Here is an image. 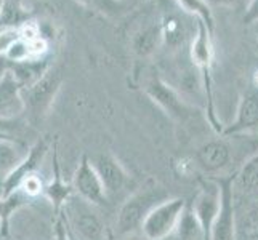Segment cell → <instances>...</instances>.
I'll list each match as a JSON object with an SVG mask.
<instances>
[{
	"label": "cell",
	"instance_id": "obj_34",
	"mask_svg": "<svg viewBox=\"0 0 258 240\" xmlns=\"http://www.w3.org/2000/svg\"><path fill=\"white\" fill-rule=\"evenodd\" d=\"M5 138H12V136L8 135L7 131H2V130H0V139H5Z\"/></svg>",
	"mask_w": 258,
	"mask_h": 240
},
{
	"label": "cell",
	"instance_id": "obj_18",
	"mask_svg": "<svg viewBox=\"0 0 258 240\" xmlns=\"http://www.w3.org/2000/svg\"><path fill=\"white\" fill-rule=\"evenodd\" d=\"M165 240H206L202 226L196 218L191 205H186L176 229Z\"/></svg>",
	"mask_w": 258,
	"mask_h": 240
},
{
	"label": "cell",
	"instance_id": "obj_7",
	"mask_svg": "<svg viewBox=\"0 0 258 240\" xmlns=\"http://www.w3.org/2000/svg\"><path fill=\"white\" fill-rule=\"evenodd\" d=\"M71 184H73L74 194H77L84 200L90 202L92 205L103 207L106 202H109L108 194H106L104 186L101 183V178L95 170L92 160L87 155H84L81 162H79Z\"/></svg>",
	"mask_w": 258,
	"mask_h": 240
},
{
	"label": "cell",
	"instance_id": "obj_9",
	"mask_svg": "<svg viewBox=\"0 0 258 240\" xmlns=\"http://www.w3.org/2000/svg\"><path fill=\"white\" fill-rule=\"evenodd\" d=\"M234 176H226V178L217 180L221 188V208H220L215 224H213L210 240H237Z\"/></svg>",
	"mask_w": 258,
	"mask_h": 240
},
{
	"label": "cell",
	"instance_id": "obj_11",
	"mask_svg": "<svg viewBox=\"0 0 258 240\" xmlns=\"http://www.w3.org/2000/svg\"><path fill=\"white\" fill-rule=\"evenodd\" d=\"M92 164L101 178V183L104 186L106 194H108V199L120 194L130 183L128 172L114 155L98 154L93 157Z\"/></svg>",
	"mask_w": 258,
	"mask_h": 240
},
{
	"label": "cell",
	"instance_id": "obj_35",
	"mask_svg": "<svg viewBox=\"0 0 258 240\" xmlns=\"http://www.w3.org/2000/svg\"><path fill=\"white\" fill-rule=\"evenodd\" d=\"M5 234H7V230H5L4 224H2V223H0V237H2V235H5Z\"/></svg>",
	"mask_w": 258,
	"mask_h": 240
},
{
	"label": "cell",
	"instance_id": "obj_38",
	"mask_svg": "<svg viewBox=\"0 0 258 240\" xmlns=\"http://www.w3.org/2000/svg\"><path fill=\"white\" fill-rule=\"evenodd\" d=\"M255 34H256V40H258V23L255 24Z\"/></svg>",
	"mask_w": 258,
	"mask_h": 240
},
{
	"label": "cell",
	"instance_id": "obj_26",
	"mask_svg": "<svg viewBox=\"0 0 258 240\" xmlns=\"http://www.w3.org/2000/svg\"><path fill=\"white\" fill-rule=\"evenodd\" d=\"M5 58L10 63H23V61H29V42L26 40H16L12 48L7 51Z\"/></svg>",
	"mask_w": 258,
	"mask_h": 240
},
{
	"label": "cell",
	"instance_id": "obj_29",
	"mask_svg": "<svg viewBox=\"0 0 258 240\" xmlns=\"http://www.w3.org/2000/svg\"><path fill=\"white\" fill-rule=\"evenodd\" d=\"M53 238L55 240H73V237H71L69 230L64 224L63 218H61L58 215L56 221H55V227H53Z\"/></svg>",
	"mask_w": 258,
	"mask_h": 240
},
{
	"label": "cell",
	"instance_id": "obj_13",
	"mask_svg": "<svg viewBox=\"0 0 258 240\" xmlns=\"http://www.w3.org/2000/svg\"><path fill=\"white\" fill-rule=\"evenodd\" d=\"M26 112V104L23 100V87L8 70L0 80V119L15 122Z\"/></svg>",
	"mask_w": 258,
	"mask_h": 240
},
{
	"label": "cell",
	"instance_id": "obj_4",
	"mask_svg": "<svg viewBox=\"0 0 258 240\" xmlns=\"http://www.w3.org/2000/svg\"><path fill=\"white\" fill-rule=\"evenodd\" d=\"M186 205H188V202L183 197H170L159 203L146 216L143 226H141V232H143L145 238L165 240L167 237H170L180 223Z\"/></svg>",
	"mask_w": 258,
	"mask_h": 240
},
{
	"label": "cell",
	"instance_id": "obj_37",
	"mask_svg": "<svg viewBox=\"0 0 258 240\" xmlns=\"http://www.w3.org/2000/svg\"><path fill=\"white\" fill-rule=\"evenodd\" d=\"M4 2H5V0H0V13H2V8H4Z\"/></svg>",
	"mask_w": 258,
	"mask_h": 240
},
{
	"label": "cell",
	"instance_id": "obj_10",
	"mask_svg": "<svg viewBox=\"0 0 258 240\" xmlns=\"http://www.w3.org/2000/svg\"><path fill=\"white\" fill-rule=\"evenodd\" d=\"M253 131H258V85L252 82L241 95L233 123H229L221 135L231 136Z\"/></svg>",
	"mask_w": 258,
	"mask_h": 240
},
{
	"label": "cell",
	"instance_id": "obj_33",
	"mask_svg": "<svg viewBox=\"0 0 258 240\" xmlns=\"http://www.w3.org/2000/svg\"><path fill=\"white\" fill-rule=\"evenodd\" d=\"M15 125H16V120L15 122H8V120L0 119V130H2V131H8L10 128H13Z\"/></svg>",
	"mask_w": 258,
	"mask_h": 240
},
{
	"label": "cell",
	"instance_id": "obj_2",
	"mask_svg": "<svg viewBox=\"0 0 258 240\" xmlns=\"http://www.w3.org/2000/svg\"><path fill=\"white\" fill-rule=\"evenodd\" d=\"M58 215L74 240H111L104 219L98 213L96 205L73 194L63 203Z\"/></svg>",
	"mask_w": 258,
	"mask_h": 240
},
{
	"label": "cell",
	"instance_id": "obj_14",
	"mask_svg": "<svg viewBox=\"0 0 258 240\" xmlns=\"http://www.w3.org/2000/svg\"><path fill=\"white\" fill-rule=\"evenodd\" d=\"M47 150H48V143L45 139H39L32 147H29V154L26 155L21 165L4 181V197L16 192L26 176L37 172V168L40 167V164L47 155Z\"/></svg>",
	"mask_w": 258,
	"mask_h": 240
},
{
	"label": "cell",
	"instance_id": "obj_5",
	"mask_svg": "<svg viewBox=\"0 0 258 240\" xmlns=\"http://www.w3.org/2000/svg\"><path fill=\"white\" fill-rule=\"evenodd\" d=\"M143 88L146 95L159 106V108L178 122H188L192 117V112H196L180 96V93L159 75H151L146 80Z\"/></svg>",
	"mask_w": 258,
	"mask_h": 240
},
{
	"label": "cell",
	"instance_id": "obj_31",
	"mask_svg": "<svg viewBox=\"0 0 258 240\" xmlns=\"http://www.w3.org/2000/svg\"><path fill=\"white\" fill-rule=\"evenodd\" d=\"M244 23H245L247 26L256 24V23H258V0H252V2L248 4V7L245 8Z\"/></svg>",
	"mask_w": 258,
	"mask_h": 240
},
{
	"label": "cell",
	"instance_id": "obj_8",
	"mask_svg": "<svg viewBox=\"0 0 258 240\" xmlns=\"http://www.w3.org/2000/svg\"><path fill=\"white\" fill-rule=\"evenodd\" d=\"M61 74L58 70L50 69L37 84L29 88H23V100L26 104V112H31L34 117H40L45 114L55 100L61 87Z\"/></svg>",
	"mask_w": 258,
	"mask_h": 240
},
{
	"label": "cell",
	"instance_id": "obj_21",
	"mask_svg": "<svg viewBox=\"0 0 258 240\" xmlns=\"http://www.w3.org/2000/svg\"><path fill=\"white\" fill-rule=\"evenodd\" d=\"M162 42L161 34V24L159 26H148V28L141 29L135 37H133V50L138 56H149L154 53L159 43Z\"/></svg>",
	"mask_w": 258,
	"mask_h": 240
},
{
	"label": "cell",
	"instance_id": "obj_20",
	"mask_svg": "<svg viewBox=\"0 0 258 240\" xmlns=\"http://www.w3.org/2000/svg\"><path fill=\"white\" fill-rule=\"evenodd\" d=\"M234 188L244 194H253L258 191V152L247 158L234 176Z\"/></svg>",
	"mask_w": 258,
	"mask_h": 240
},
{
	"label": "cell",
	"instance_id": "obj_17",
	"mask_svg": "<svg viewBox=\"0 0 258 240\" xmlns=\"http://www.w3.org/2000/svg\"><path fill=\"white\" fill-rule=\"evenodd\" d=\"M237 240H258V200L236 210Z\"/></svg>",
	"mask_w": 258,
	"mask_h": 240
},
{
	"label": "cell",
	"instance_id": "obj_15",
	"mask_svg": "<svg viewBox=\"0 0 258 240\" xmlns=\"http://www.w3.org/2000/svg\"><path fill=\"white\" fill-rule=\"evenodd\" d=\"M29 154V147L15 138L0 139V181H5Z\"/></svg>",
	"mask_w": 258,
	"mask_h": 240
},
{
	"label": "cell",
	"instance_id": "obj_39",
	"mask_svg": "<svg viewBox=\"0 0 258 240\" xmlns=\"http://www.w3.org/2000/svg\"><path fill=\"white\" fill-rule=\"evenodd\" d=\"M73 240H74V238H73Z\"/></svg>",
	"mask_w": 258,
	"mask_h": 240
},
{
	"label": "cell",
	"instance_id": "obj_23",
	"mask_svg": "<svg viewBox=\"0 0 258 240\" xmlns=\"http://www.w3.org/2000/svg\"><path fill=\"white\" fill-rule=\"evenodd\" d=\"M161 34H162V42H165L168 47H178L184 40L183 24L175 16L164 18L161 23Z\"/></svg>",
	"mask_w": 258,
	"mask_h": 240
},
{
	"label": "cell",
	"instance_id": "obj_36",
	"mask_svg": "<svg viewBox=\"0 0 258 240\" xmlns=\"http://www.w3.org/2000/svg\"><path fill=\"white\" fill-rule=\"evenodd\" d=\"M4 197V181H0V199Z\"/></svg>",
	"mask_w": 258,
	"mask_h": 240
},
{
	"label": "cell",
	"instance_id": "obj_32",
	"mask_svg": "<svg viewBox=\"0 0 258 240\" xmlns=\"http://www.w3.org/2000/svg\"><path fill=\"white\" fill-rule=\"evenodd\" d=\"M10 66H12L10 61H8L5 56H0V80H2L5 77V74L10 70Z\"/></svg>",
	"mask_w": 258,
	"mask_h": 240
},
{
	"label": "cell",
	"instance_id": "obj_19",
	"mask_svg": "<svg viewBox=\"0 0 258 240\" xmlns=\"http://www.w3.org/2000/svg\"><path fill=\"white\" fill-rule=\"evenodd\" d=\"M32 20L31 12L23 4V0H5L2 13H0V28L18 29L26 21Z\"/></svg>",
	"mask_w": 258,
	"mask_h": 240
},
{
	"label": "cell",
	"instance_id": "obj_22",
	"mask_svg": "<svg viewBox=\"0 0 258 240\" xmlns=\"http://www.w3.org/2000/svg\"><path fill=\"white\" fill-rule=\"evenodd\" d=\"M175 2L181 7L183 12L192 15L196 20H201L213 34L215 18H213V10L207 0H175Z\"/></svg>",
	"mask_w": 258,
	"mask_h": 240
},
{
	"label": "cell",
	"instance_id": "obj_24",
	"mask_svg": "<svg viewBox=\"0 0 258 240\" xmlns=\"http://www.w3.org/2000/svg\"><path fill=\"white\" fill-rule=\"evenodd\" d=\"M45 188H47V184L43 181V178L39 175V172H34L21 181L18 191L23 195H26L28 199H35V197H39V195H45Z\"/></svg>",
	"mask_w": 258,
	"mask_h": 240
},
{
	"label": "cell",
	"instance_id": "obj_25",
	"mask_svg": "<svg viewBox=\"0 0 258 240\" xmlns=\"http://www.w3.org/2000/svg\"><path fill=\"white\" fill-rule=\"evenodd\" d=\"M76 2L104 16H115L122 10L120 0H76Z\"/></svg>",
	"mask_w": 258,
	"mask_h": 240
},
{
	"label": "cell",
	"instance_id": "obj_3",
	"mask_svg": "<svg viewBox=\"0 0 258 240\" xmlns=\"http://www.w3.org/2000/svg\"><path fill=\"white\" fill-rule=\"evenodd\" d=\"M189 56L194 66L199 70V78L207 96V120L217 133H223L221 123L217 119L213 108V88H212V70H213V43L212 32L201 20H196V31L191 40Z\"/></svg>",
	"mask_w": 258,
	"mask_h": 240
},
{
	"label": "cell",
	"instance_id": "obj_27",
	"mask_svg": "<svg viewBox=\"0 0 258 240\" xmlns=\"http://www.w3.org/2000/svg\"><path fill=\"white\" fill-rule=\"evenodd\" d=\"M20 40V32L13 28H0V56H5L12 45Z\"/></svg>",
	"mask_w": 258,
	"mask_h": 240
},
{
	"label": "cell",
	"instance_id": "obj_16",
	"mask_svg": "<svg viewBox=\"0 0 258 240\" xmlns=\"http://www.w3.org/2000/svg\"><path fill=\"white\" fill-rule=\"evenodd\" d=\"M50 69L51 67H50L48 59L23 61V63H12L10 72L15 75V78L20 82L23 88H29L34 84H37Z\"/></svg>",
	"mask_w": 258,
	"mask_h": 240
},
{
	"label": "cell",
	"instance_id": "obj_6",
	"mask_svg": "<svg viewBox=\"0 0 258 240\" xmlns=\"http://www.w3.org/2000/svg\"><path fill=\"white\" fill-rule=\"evenodd\" d=\"M196 218L201 223L206 240H210L212 229L221 208V188L217 180L201 181V189L189 203Z\"/></svg>",
	"mask_w": 258,
	"mask_h": 240
},
{
	"label": "cell",
	"instance_id": "obj_12",
	"mask_svg": "<svg viewBox=\"0 0 258 240\" xmlns=\"http://www.w3.org/2000/svg\"><path fill=\"white\" fill-rule=\"evenodd\" d=\"M233 160V147L225 139H212L196 152V165L206 173H218Z\"/></svg>",
	"mask_w": 258,
	"mask_h": 240
},
{
	"label": "cell",
	"instance_id": "obj_28",
	"mask_svg": "<svg viewBox=\"0 0 258 240\" xmlns=\"http://www.w3.org/2000/svg\"><path fill=\"white\" fill-rule=\"evenodd\" d=\"M18 32H20V39L26 40V42H32L35 39L42 37V32H40V23L29 20L26 21L23 26L18 28Z\"/></svg>",
	"mask_w": 258,
	"mask_h": 240
},
{
	"label": "cell",
	"instance_id": "obj_30",
	"mask_svg": "<svg viewBox=\"0 0 258 240\" xmlns=\"http://www.w3.org/2000/svg\"><path fill=\"white\" fill-rule=\"evenodd\" d=\"M210 7H225V8H247L252 0H207Z\"/></svg>",
	"mask_w": 258,
	"mask_h": 240
},
{
	"label": "cell",
	"instance_id": "obj_1",
	"mask_svg": "<svg viewBox=\"0 0 258 240\" xmlns=\"http://www.w3.org/2000/svg\"><path fill=\"white\" fill-rule=\"evenodd\" d=\"M170 199V195L154 180H148L146 184L141 186L133 194L123 200L119 208L115 226L120 235H127L141 229L146 216L153 211L159 203Z\"/></svg>",
	"mask_w": 258,
	"mask_h": 240
}]
</instances>
